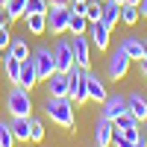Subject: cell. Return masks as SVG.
I'll use <instances>...</instances> for the list:
<instances>
[{
    "instance_id": "cell-1",
    "label": "cell",
    "mask_w": 147,
    "mask_h": 147,
    "mask_svg": "<svg viewBox=\"0 0 147 147\" xmlns=\"http://www.w3.org/2000/svg\"><path fill=\"white\" fill-rule=\"evenodd\" d=\"M44 112H47V118H50L53 124H59L62 129H74V127H77V118H74V103H71V97H47Z\"/></svg>"
},
{
    "instance_id": "cell-2",
    "label": "cell",
    "mask_w": 147,
    "mask_h": 147,
    "mask_svg": "<svg viewBox=\"0 0 147 147\" xmlns=\"http://www.w3.org/2000/svg\"><path fill=\"white\" fill-rule=\"evenodd\" d=\"M6 109H9L12 118H30V112H32V97H30V91L21 88V85H15V88L9 91V97H6Z\"/></svg>"
},
{
    "instance_id": "cell-3",
    "label": "cell",
    "mask_w": 147,
    "mask_h": 147,
    "mask_svg": "<svg viewBox=\"0 0 147 147\" xmlns=\"http://www.w3.org/2000/svg\"><path fill=\"white\" fill-rule=\"evenodd\" d=\"M68 80H71V103L74 106H82L88 100V85H85V71L80 65H74L68 71Z\"/></svg>"
},
{
    "instance_id": "cell-4",
    "label": "cell",
    "mask_w": 147,
    "mask_h": 147,
    "mask_svg": "<svg viewBox=\"0 0 147 147\" xmlns=\"http://www.w3.org/2000/svg\"><path fill=\"white\" fill-rule=\"evenodd\" d=\"M68 24H71V6H47V30L53 35L68 32Z\"/></svg>"
},
{
    "instance_id": "cell-5",
    "label": "cell",
    "mask_w": 147,
    "mask_h": 147,
    "mask_svg": "<svg viewBox=\"0 0 147 147\" xmlns=\"http://www.w3.org/2000/svg\"><path fill=\"white\" fill-rule=\"evenodd\" d=\"M129 62H132V59H129V56H127V53L118 47V50L106 59V77L112 80V82L124 80V77H127V71H129Z\"/></svg>"
},
{
    "instance_id": "cell-6",
    "label": "cell",
    "mask_w": 147,
    "mask_h": 147,
    "mask_svg": "<svg viewBox=\"0 0 147 147\" xmlns=\"http://www.w3.org/2000/svg\"><path fill=\"white\" fill-rule=\"evenodd\" d=\"M53 59H56V71H59V74H68L74 65H77V62H74V47H71L68 38H59V41H56Z\"/></svg>"
},
{
    "instance_id": "cell-7",
    "label": "cell",
    "mask_w": 147,
    "mask_h": 147,
    "mask_svg": "<svg viewBox=\"0 0 147 147\" xmlns=\"http://www.w3.org/2000/svg\"><path fill=\"white\" fill-rule=\"evenodd\" d=\"M32 62H35V71H38V80H47L50 74H56L53 50H47V47H38V50H32Z\"/></svg>"
},
{
    "instance_id": "cell-8",
    "label": "cell",
    "mask_w": 147,
    "mask_h": 147,
    "mask_svg": "<svg viewBox=\"0 0 147 147\" xmlns=\"http://www.w3.org/2000/svg\"><path fill=\"white\" fill-rule=\"evenodd\" d=\"M71 47H74V62L82 71H88V65H91V41H88V35H74Z\"/></svg>"
},
{
    "instance_id": "cell-9",
    "label": "cell",
    "mask_w": 147,
    "mask_h": 147,
    "mask_svg": "<svg viewBox=\"0 0 147 147\" xmlns=\"http://www.w3.org/2000/svg\"><path fill=\"white\" fill-rule=\"evenodd\" d=\"M47 97H71V80L68 74H50L47 77Z\"/></svg>"
},
{
    "instance_id": "cell-10",
    "label": "cell",
    "mask_w": 147,
    "mask_h": 147,
    "mask_svg": "<svg viewBox=\"0 0 147 147\" xmlns=\"http://www.w3.org/2000/svg\"><path fill=\"white\" fill-rule=\"evenodd\" d=\"M109 32L112 30H109L103 21H97V24H88V32L85 35H88V41L94 44V50H109Z\"/></svg>"
},
{
    "instance_id": "cell-11",
    "label": "cell",
    "mask_w": 147,
    "mask_h": 147,
    "mask_svg": "<svg viewBox=\"0 0 147 147\" xmlns=\"http://www.w3.org/2000/svg\"><path fill=\"white\" fill-rule=\"evenodd\" d=\"M85 85H88V100H94V103H103L106 100V85H103V80L97 77V74H91V71H85Z\"/></svg>"
},
{
    "instance_id": "cell-12",
    "label": "cell",
    "mask_w": 147,
    "mask_h": 147,
    "mask_svg": "<svg viewBox=\"0 0 147 147\" xmlns=\"http://www.w3.org/2000/svg\"><path fill=\"white\" fill-rule=\"evenodd\" d=\"M112 136H115L112 121H109L106 115H100V121H97V127H94V141H97V147H109V144H112Z\"/></svg>"
},
{
    "instance_id": "cell-13",
    "label": "cell",
    "mask_w": 147,
    "mask_h": 147,
    "mask_svg": "<svg viewBox=\"0 0 147 147\" xmlns=\"http://www.w3.org/2000/svg\"><path fill=\"white\" fill-rule=\"evenodd\" d=\"M124 112H127V97L124 94H112V97L103 100V115L109 121H115L118 115H124Z\"/></svg>"
},
{
    "instance_id": "cell-14",
    "label": "cell",
    "mask_w": 147,
    "mask_h": 147,
    "mask_svg": "<svg viewBox=\"0 0 147 147\" xmlns=\"http://www.w3.org/2000/svg\"><path fill=\"white\" fill-rule=\"evenodd\" d=\"M127 112L138 121V124H144V118H147V97L141 94H127Z\"/></svg>"
},
{
    "instance_id": "cell-15",
    "label": "cell",
    "mask_w": 147,
    "mask_h": 147,
    "mask_svg": "<svg viewBox=\"0 0 147 147\" xmlns=\"http://www.w3.org/2000/svg\"><path fill=\"white\" fill-rule=\"evenodd\" d=\"M35 82H38V71H35V62H32V56H30V59H24V62H21V82H18V85L30 91Z\"/></svg>"
},
{
    "instance_id": "cell-16",
    "label": "cell",
    "mask_w": 147,
    "mask_h": 147,
    "mask_svg": "<svg viewBox=\"0 0 147 147\" xmlns=\"http://www.w3.org/2000/svg\"><path fill=\"white\" fill-rule=\"evenodd\" d=\"M121 50H124L129 59L141 62V59H144V41H141V38H136V35H127V38L121 41Z\"/></svg>"
},
{
    "instance_id": "cell-17",
    "label": "cell",
    "mask_w": 147,
    "mask_h": 147,
    "mask_svg": "<svg viewBox=\"0 0 147 147\" xmlns=\"http://www.w3.org/2000/svg\"><path fill=\"white\" fill-rule=\"evenodd\" d=\"M0 62H3V71H6L9 82H15V85H18V82H21V59H15L12 53H6Z\"/></svg>"
},
{
    "instance_id": "cell-18",
    "label": "cell",
    "mask_w": 147,
    "mask_h": 147,
    "mask_svg": "<svg viewBox=\"0 0 147 147\" xmlns=\"http://www.w3.org/2000/svg\"><path fill=\"white\" fill-rule=\"evenodd\" d=\"M24 21H27V30H30L32 35L47 32V15H44V12H30V15L24 18Z\"/></svg>"
},
{
    "instance_id": "cell-19",
    "label": "cell",
    "mask_w": 147,
    "mask_h": 147,
    "mask_svg": "<svg viewBox=\"0 0 147 147\" xmlns=\"http://www.w3.org/2000/svg\"><path fill=\"white\" fill-rule=\"evenodd\" d=\"M118 18H121V3H115V0H106V3H103V24H106V27L109 30H112L115 27V24H118Z\"/></svg>"
},
{
    "instance_id": "cell-20",
    "label": "cell",
    "mask_w": 147,
    "mask_h": 147,
    "mask_svg": "<svg viewBox=\"0 0 147 147\" xmlns=\"http://www.w3.org/2000/svg\"><path fill=\"white\" fill-rule=\"evenodd\" d=\"M9 127L15 132V141H30V118H12Z\"/></svg>"
},
{
    "instance_id": "cell-21",
    "label": "cell",
    "mask_w": 147,
    "mask_h": 147,
    "mask_svg": "<svg viewBox=\"0 0 147 147\" xmlns=\"http://www.w3.org/2000/svg\"><path fill=\"white\" fill-rule=\"evenodd\" d=\"M68 30H71V35H85V32H88V18H85L82 12H74V9H71V24H68Z\"/></svg>"
},
{
    "instance_id": "cell-22",
    "label": "cell",
    "mask_w": 147,
    "mask_h": 147,
    "mask_svg": "<svg viewBox=\"0 0 147 147\" xmlns=\"http://www.w3.org/2000/svg\"><path fill=\"white\" fill-rule=\"evenodd\" d=\"M9 53L15 56V59H21V62H24V59H30V56H32V50H30V44L24 41L21 35H12V44H9Z\"/></svg>"
},
{
    "instance_id": "cell-23",
    "label": "cell",
    "mask_w": 147,
    "mask_h": 147,
    "mask_svg": "<svg viewBox=\"0 0 147 147\" xmlns=\"http://www.w3.org/2000/svg\"><path fill=\"white\" fill-rule=\"evenodd\" d=\"M6 18L9 21H18V18H27V0H9V3L3 6Z\"/></svg>"
},
{
    "instance_id": "cell-24",
    "label": "cell",
    "mask_w": 147,
    "mask_h": 147,
    "mask_svg": "<svg viewBox=\"0 0 147 147\" xmlns=\"http://www.w3.org/2000/svg\"><path fill=\"white\" fill-rule=\"evenodd\" d=\"M85 18H88V24H97L103 18V0H88L85 3V12H82Z\"/></svg>"
},
{
    "instance_id": "cell-25",
    "label": "cell",
    "mask_w": 147,
    "mask_h": 147,
    "mask_svg": "<svg viewBox=\"0 0 147 147\" xmlns=\"http://www.w3.org/2000/svg\"><path fill=\"white\" fill-rule=\"evenodd\" d=\"M138 18H141V9L138 6H129V3H121V21L124 24H138Z\"/></svg>"
},
{
    "instance_id": "cell-26",
    "label": "cell",
    "mask_w": 147,
    "mask_h": 147,
    "mask_svg": "<svg viewBox=\"0 0 147 147\" xmlns=\"http://www.w3.org/2000/svg\"><path fill=\"white\" fill-rule=\"evenodd\" d=\"M112 127H115V129H121V132H124V129H132V127H138V121L132 118L129 112H124V115H118V118L112 121Z\"/></svg>"
},
{
    "instance_id": "cell-27",
    "label": "cell",
    "mask_w": 147,
    "mask_h": 147,
    "mask_svg": "<svg viewBox=\"0 0 147 147\" xmlns=\"http://www.w3.org/2000/svg\"><path fill=\"white\" fill-rule=\"evenodd\" d=\"M30 141H35V144L44 141V124L38 118H30Z\"/></svg>"
},
{
    "instance_id": "cell-28",
    "label": "cell",
    "mask_w": 147,
    "mask_h": 147,
    "mask_svg": "<svg viewBox=\"0 0 147 147\" xmlns=\"http://www.w3.org/2000/svg\"><path fill=\"white\" fill-rule=\"evenodd\" d=\"M12 144H15V132L6 121H0V147H12Z\"/></svg>"
},
{
    "instance_id": "cell-29",
    "label": "cell",
    "mask_w": 147,
    "mask_h": 147,
    "mask_svg": "<svg viewBox=\"0 0 147 147\" xmlns=\"http://www.w3.org/2000/svg\"><path fill=\"white\" fill-rule=\"evenodd\" d=\"M112 144H115V147H136V138H129L127 132H118V129H115V136H112Z\"/></svg>"
},
{
    "instance_id": "cell-30",
    "label": "cell",
    "mask_w": 147,
    "mask_h": 147,
    "mask_svg": "<svg viewBox=\"0 0 147 147\" xmlns=\"http://www.w3.org/2000/svg\"><path fill=\"white\" fill-rule=\"evenodd\" d=\"M30 12H44L47 15V0H27V15Z\"/></svg>"
},
{
    "instance_id": "cell-31",
    "label": "cell",
    "mask_w": 147,
    "mask_h": 147,
    "mask_svg": "<svg viewBox=\"0 0 147 147\" xmlns=\"http://www.w3.org/2000/svg\"><path fill=\"white\" fill-rule=\"evenodd\" d=\"M9 44H12V32L6 24V27H0V50H9Z\"/></svg>"
},
{
    "instance_id": "cell-32",
    "label": "cell",
    "mask_w": 147,
    "mask_h": 147,
    "mask_svg": "<svg viewBox=\"0 0 147 147\" xmlns=\"http://www.w3.org/2000/svg\"><path fill=\"white\" fill-rule=\"evenodd\" d=\"M47 6H71V0H47Z\"/></svg>"
},
{
    "instance_id": "cell-33",
    "label": "cell",
    "mask_w": 147,
    "mask_h": 147,
    "mask_svg": "<svg viewBox=\"0 0 147 147\" xmlns=\"http://www.w3.org/2000/svg\"><path fill=\"white\" fill-rule=\"evenodd\" d=\"M138 65H141V77L147 80V59H141V62H138Z\"/></svg>"
},
{
    "instance_id": "cell-34",
    "label": "cell",
    "mask_w": 147,
    "mask_h": 147,
    "mask_svg": "<svg viewBox=\"0 0 147 147\" xmlns=\"http://www.w3.org/2000/svg\"><path fill=\"white\" fill-rule=\"evenodd\" d=\"M6 24H9V18H6V12L0 9V27H6Z\"/></svg>"
},
{
    "instance_id": "cell-35",
    "label": "cell",
    "mask_w": 147,
    "mask_h": 147,
    "mask_svg": "<svg viewBox=\"0 0 147 147\" xmlns=\"http://www.w3.org/2000/svg\"><path fill=\"white\" fill-rule=\"evenodd\" d=\"M138 9H141V15L147 18V0H141V3H138Z\"/></svg>"
},
{
    "instance_id": "cell-36",
    "label": "cell",
    "mask_w": 147,
    "mask_h": 147,
    "mask_svg": "<svg viewBox=\"0 0 147 147\" xmlns=\"http://www.w3.org/2000/svg\"><path fill=\"white\" fill-rule=\"evenodd\" d=\"M136 147H147V138H144V136H141V138H138V141H136Z\"/></svg>"
},
{
    "instance_id": "cell-37",
    "label": "cell",
    "mask_w": 147,
    "mask_h": 147,
    "mask_svg": "<svg viewBox=\"0 0 147 147\" xmlns=\"http://www.w3.org/2000/svg\"><path fill=\"white\" fill-rule=\"evenodd\" d=\"M124 3H129V6H138V3H141V0H124Z\"/></svg>"
},
{
    "instance_id": "cell-38",
    "label": "cell",
    "mask_w": 147,
    "mask_h": 147,
    "mask_svg": "<svg viewBox=\"0 0 147 147\" xmlns=\"http://www.w3.org/2000/svg\"><path fill=\"white\" fill-rule=\"evenodd\" d=\"M144 59H147V38H144Z\"/></svg>"
},
{
    "instance_id": "cell-39",
    "label": "cell",
    "mask_w": 147,
    "mask_h": 147,
    "mask_svg": "<svg viewBox=\"0 0 147 147\" xmlns=\"http://www.w3.org/2000/svg\"><path fill=\"white\" fill-rule=\"evenodd\" d=\"M71 3H88V0H71Z\"/></svg>"
},
{
    "instance_id": "cell-40",
    "label": "cell",
    "mask_w": 147,
    "mask_h": 147,
    "mask_svg": "<svg viewBox=\"0 0 147 147\" xmlns=\"http://www.w3.org/2000/svg\"><path fill=\"white\" fill-rule=\"evenodd\" d=\"M6 3H9V0H0V9H3V6H6Z\"/></svg>"
},
{
    "instance_id": "cell-41",
    "label": "cell",
    "mask_w": 147,
    "mask_h": 147,
    "mask_svg": "<svg viewBox=\"0 0 147 147\" xmlns=\"http://www.w3.org/2000/svg\"><path fill=\"white\" fill-rule=\"evenodd\" d=\"M115 3H124V0H115Z\"/></svg>"
},
{
    "instance_id": "cell-42",
    "label": "cell",
    "mask_w": 147,
    "mask_h": 147,
    "mask_svg": "<svg viewBox=\"0 0 147 147\" xmlns=\"http://www.w3.org/2000/svg\"><path fill=\"white\" fill-rule=\"evenodd\" d=\"M0 59H3V50H0Z\"/></svg>"
},
{
    "instance_id": "cell-43",
    "label": "cell",
    "mask_w": 147,
    "mask_h": 147,
    "mask_svg": "<svg viewBox=\"0 0 147 147\" xmlns=\"http://www.w3.org/2000/svg\"><path fill=\"white\" fill-rule=\"evenodd\" d=\"M144 127H147V118H144Z\"/></svg>"
}]
</instances>
